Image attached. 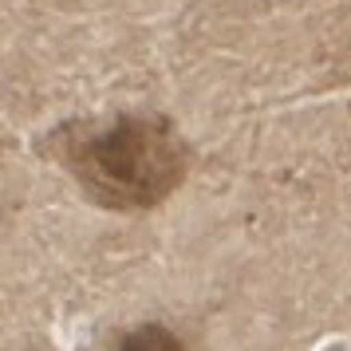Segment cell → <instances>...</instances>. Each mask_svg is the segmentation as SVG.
<instances>
[{
    "label": "cell",
    "instance_id": "1",
    "mask_svg": "<svg viewBox=\"0 0 351 351\" xmlns=\"http://www.w3.org/2000/svg\"><path fill=\"white\" fill-rule=\"evenodd\" d=\"M80 182V190L103 209L143 213L162 206L186 182L190 150L162 114H119L107 123H64L44 143Z\"/></svg>",
    "mask_w": 351,
    "mask_h": 351
},
{
    "label": "cell",
    "instance_id": "2",
    "mask_svg": "<svg viewBox=\"0 0 351 351\" xmlns=\"http://www.w3.org/2000/svg\"><path fill=\"white\" fill-rule=\"evenodd\" d=\"M119 351H186L182 335L162 328V324H143L119 339Z\"/></svg>",
    "mask_w": 351,
    "mask_h": 351
}]
</instances>
